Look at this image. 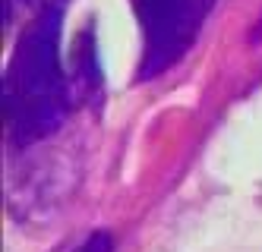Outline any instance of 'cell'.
Wrapping results in <instances>:
<instances>
[{
  "label": "cell",
  "mask_w": 262,
  "mask_h": 252,
  "mask_svg": "<svg viewBox=\"0 0 262 252\" xmlns=\"http://www.w3.org/2000/svg\"><path fill=\"white\" fill-rule=\"evenodd\" d=\"M73 60H70V82H73V98H85L89 104H95L101 98V66H98V44L95 32L85 26L73 44Z\"/></svg>",
  "instance_id": "3"
},
{
  "label": "cell",
  "mask_w": 262,
  "mask_h": 252,
  "mask_svg": "<svg viewBox=\"0 0 262 252\" xmlns=\"http://www.w3.org/2000/svg\"><path fill=\"white\" fill-rule=\"evenodd\" d=\"M63 7H45L23 29L4 76L7 135L16 148H29L54 135L73 110V82L63 70Z\"/></svg>",
  "instance_id": "1"
},
{
  "label": "cell",
  "mask_w": 262,
  "mask_h": 252,
  "mask_svg": "<svg viewBox=\"0 0 262 252\" xmlns=\"http://www.w3.org/2000/svg\"><path fill=\"white\" fill-rule=\"evenodd\" d=\"M13 4H16V0H10V7H7V13L13 10ZM32 4L38 7V10H45V7H67V0H32Z\"/></svg>",
  "instance_id": "5"
},
{
  "label": "cell",
  "mask_w": 262,
  "mask_h": 252,
  "mask_svg": "<svg viewBox=\"0 0 262 252\" xmlns=\"http://www.w3.org/2000/svg\"><path fill=\"white\" fill-rule=\"evenodd\" d=\"M142 32L139 82L158 79L164 70L183 60L202 29V10L196 0H129Z\"/></svg>",
  "instance_id": "2"
},
{
  "label": "cell",
  "mask_w": 262,
  "mask_h": 252,
  "mask_svg": "<svg viewBox=\"0 0 262 252\" xmlns=\"http://www.w3.org/2000/svg\"><path fill=\"white\" fill-rule=\"evenodd\" d=\"M79 252H114V240H111V234H104V230H98V234H92Z\"/></svg>",
  "instance_id": "4"
}]
</instances>
